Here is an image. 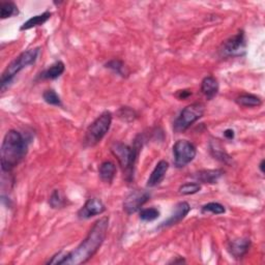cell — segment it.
Segmentation results:
<instances>
[{
  "instance_id": "d6986e66",
  "label": "cell",
  "mask_w": 265,
  "mask_h": 265,
  "mask_svg": "<svg viewBox=\"0 0 265 265\" xmlns=\"http://www.w3.org/2000/svg\"><path fill=\"white\" fill-rule=\"evenodd\" d=\"M235 102L237 103V105L245 108H255L261 106L262 104V100L258 96L252 95V93H243V95H240L236 98Z\"/></svg>"
},
{
  "instance_id": "603a6c76",
  "label": "cell",
  "mask_w": 265,
  "mask_h": 265,
  "mask_svg": "<svg viewBox=\"0 0 265 265\" xmlns=\"http://www.w3.org/2000/svg\"><path fill=\"white\" fill-rule=\"evenodd\" d=\"M67 198L59 190H54L50 196L49 204L52 208H62L67 205Z\"/></svg>"
},
{
  "instance_id": "f1b7e54d",
  "label": "cell",
  "mask_w": 265,
  "mask_h": 265,
  "mask_svg": "<svg viewBox=\"0 0 265 265\" xmlns=\"http://www.w3.org/2000/svg\"><path fill=\"white\" fill-rule=\"evenodd\" d=\"M68 254H69V252L60 251V252L56 253L54 256H52L51 259L49 261H47L46 264H55V265L66 264V261L68 259Z\"/></svg>"
},
{
  "instance_id": "8992f818",
  "label": "cell",
  "mask_w": 265,
  "mask_h": 265,
  "mask_svg": "<svg viewBox=\"0 0 265 265\" xmlns=\"http://www.w3.org/2000/svg\"><path fill=\"white\" fill-rule=\"evenodd\" d=\"M205 107L201 103L186 106L173 122V131L177 134L183 133L204 115Z\"/></svg>"
},
{
  "instance_id": "5bb4252c",
  "label": "cell",
  "mask_w": 265,
  "mask_h": 265,
  "mask_svg": "<svg viewBox=\"0 0 265 265\" xmlns=\"http://www.w3.org/2000/svg\"><path fill=\"white\" fill-rule=\"evenodd\" d=\"M219 89V82H217V80L212 76L205 77L201 82V91L208 101L213 100L217 96Z\"/></svg>"
},
{
  "instance_id": "7402d4cb",
  "label": "cell",
  "mask_w": 265,
  "mask_h": 265,
  "mask_svg": "<svg viewBox=\"0 0 265 265\" xmlns=\"http://www.w3.org/2000/svg\"><path fill=\"white\" fill-rule=\"evenodd\" d=\"M105 67L109 70H111L115 74L121 76V77H128V75H129V71H128L126 65L123 64V61H121L119 59H112L110 61H108L107 64L105 65Z\"/></svg>"
},
{
  "instance_id": "1f68e13d",
  "label": "cell",
  "mask_w": 265,
  "mask_h": 265,
  "mask_svg": "<svg viewBox=\"0 0 265 265\" xmlns=\"http://www.w3.org/2000/svg\"><path fill=\"white\" fill-rule=\"evenodd\" d=\"M182 263H185V260L182 257H178L177 259H175V260L170 262V264H182Z\"/></svg>"
},
{
  "instance_id": "f546056e",
  "label": "cell",
  "mask_w": 265,
  "mask_h": 265,
  "mask_svg": "<svg viewBox=\"0 0 265 265\" xmlns=\"http://www.w3.org/2000/svg\"><path fill=\"white\" fill-rule=\"evenodd\" d=\"M190 96H192V91L190 90H178V92L176 93V97L179 100H185V99H188Z\"/></svg>"
},
{
  "instance_id": "8fae6325",
  "label": "cell",
  "mask_w": 265,
  "mask_h": 265,
  "mask_svg": "<svg viewBox=\"0 0 265 265\" xmlns=\"http://www.w3.org/2000/svg\"><path fill=\"white\" fill-rule=\"evenodd\" d=\"M191 210V206L190 204L188 203V202L185 201H182V202H179V203H177L174 207V210L173 212L171 213V215L168 217V219L166 221H164L160 226L159 228H166V227H170V226H173V225H176L178 224L179 222H181L184 217L189 214Z\"/></svg>"
},
{
  "instance_id": "4dcf8cb0",
  "label": "cell",
  "mask_w": 265,
  "mask_h": 265,
  "mask_svg": "<svg viewBox=\"0 0 265 265\" xmlns=\"http://www.w3.org/2000/svg\"><path fill=\"white\" fill-rule=\"evenodd\" d=\"M224 137L228 140H233L235 137V134H234V131H233L232 129H228L224 132Z\"/></svg>"
},
{
  "instance_id": "484cf974",
  "label": "cell",
  "mask_w": 265,
  "mask_h": 265,
  "mask_svg": "<svg viewBox=\"0 0 265 265\" xmlns=\"http://www.w3.org/2000/svg\"><path fill=\"white\" fill-rule=\"evenodd\" d=\"M201 190V185L198 182H186L182 185L179 186L178 193L183 196H188V195H194L200 192Z\"/></svg>"
},
{
  "instance_id": "7a4b0ae2",
  "label": "cell",
  "mask_w": 265,
  "mask_h": 265,
  "mask_svg": "<svg viewBox=\"0 0 265 265\" xmlns=\"http://www.w3.org/2000/svg\"><path fill=\"white\" fill-rule=\"evenodd\" d=\"M28 151L27 139L18 131H9L2 145V168L4 172L10 173L26 157Z\"/></svg>"
},
{
  "instance_id": "4316f807",
  "label": "cell",
  "mask_w": 265,
  "mask_h": 265,
  "mask_svg": "<svg viewBox=\"0 0 265 265\" xmlns=\"http://www.w3.org/2000/svg\"><path fill=\"white\" fill-rule=\"evenodd\" d=\"M201 212L202 213L211 212L213 214H222L226 212V208L221 203H217V202H209V203L201 207Z\"/></svg>"
},
{
  "instance_id": "9a60e30c",
  "label": "cell",
  "mask_w": 265,
  "mask_h": 265,
  "mask_svg": "<svg viewBox=\"0 0 265 265\" xmlns=\"http://www.w3.org/2000/svg\"><path fill=\"white\" fill-rule=\"evenodd\" d=\"M66 71V66L62 61L58 60L48 69L45 70L39 75V79L41 80H55L59 78Z\"/></svg>"
},
{
  "instance_id": "9c48e42d",
  "label": "cell",
  "mask_w": 265,
  "mask_h": 265,
  "mask_svg": "<svg viewBox=\"0 0 265 265\" xmlns=\"http://www.w3.org/2000/svg\"><path fill=\"white\" fill-rule=\"evenodd\" d=\"M150 196V193L144 190L132 191L123 201V210L128 214H133L139 211L146 202H148Z\"/></svg>"
},
{
  "instance_id": "52a82bcc",
  "label": "cell",
  "mask_w": 265,
  "mask_h": 265,
  "mask_svg": "<svg viewBox=\"0 0 265 265\" xmlns=\"http://www.w3.org/2000/svg\"><path fill=\"white\" fill-rule=\"evenodd\" d=\"M246 41L243 30H239L236 35L226 40L219 49V54L223 58L239 57L245 54Z\"/></svg>"
},
{
  "instance_id": "7c38bea8",
  "label": "cell",
  "mask_w": 265,
  "mask_h": 265,
  "mask_svg": "<svg viewBox=\"0 0 265 265\" xmlns=\"http://www.w3.org/2000/svg\"><path fill=\"white\" fill-rule=\"evenodd\" d=\"M251 240L248 238H237L234 240H231L228 243L227 250L229 254L237 260L242 259L250 250L251 247Z\"/></svg>"
},
{
  "instance_id": "ac0fdd59",
  "label": "cell",
  "mask_w": 265,
  "mask_h": 265,
  "mask_svg": "<svg viewBox=\"0 0 265 265\" xmlns=\"http://www.w3.org/2000/svg\"><path fill=\"white\" fill-rule=\"evenodd\" d=\"M52 16V13L51 12H45L41 15H38V16H35V17L30 18L29 20H27L21 27H20V30L21 31H24V30H28V29H31L34 27H38V26H41L43 24H45L47 21H48Z\"/></svg>"
},
{
  "instance_id": "6da1fadb",
  "label": "cell",
  "mask_w": 265,
  "mask_h": 265,
  "mask_svg": "<svg viewBox=\"0 0 265 265\" xmlns=\"http://www.w3.org/2000/svg\"><path fill=\"white\" fill-rule=\"evenodd\" d=\"M108 228L109 217H101L100 220H98L93 224L83 241L78 245L74 251L69 252L66 264L79 265L88 262L98 253L100 247L104 243L108 233Z\"/></svg>"
},
{
  "instance_id": "d6a6232c",
  "label": "cell",
  "mask_w": 265,
  "mask_h": 265,
  "mask_svg": "<svg viewBox=\"0 0 265 265\" xmlns=\"http://www.w3.org/2000/svg\"><path fill=\"white\" fill-rule=\"evenodd\" d=\"M264 163H265V161L262 160L261 163H260V165H259V169L261 171V173H264Z\"/></svg>"
},
{
  "instance_id": "30bf717a",
  "label": "cell",
  "mask_w": 265,
  "mask_h": 265,
  "mask_svg": "<svg viewBox=\"0 0 265 265\" xmlns=\"http://www.w3.org/2000/svg\"><path fill=\"white\" fill-rule=\"evenodd\" d=\"M105 211H106V206L101 199L90 198L85 202V204L79 209L77 215L80 220H88L92 216H96V215L104 213Z\"/></svg>"
},
{
  "instance_id": "5b68a950",
  "label": "cell",
  "mask_w": 265,
  "mask_h": 265,
  "mask_svg": "<svg viewBox=\"0 0 265 265\" xmlns=\"http://www.w3.org/2000/svg\"><path fill=\"white\" fill-rule=\"evenodd\" d=\"M112 124V114L109 111L103 112L86 130L84 144L87 147L97 145L107 135Z\"/></svg>"
},
{
  "instance_id": "83f0119b",
  "label": "cell",
  "mask_w": 265,
  "mask_h": 265,
  "mask_svg": "<svg viewBox=\"0 0 265 265\" xmlns=\"http://www.w3.org/2000/svg\"><path fill=\"white\" fill-rule=\"evenodd\" d=\"M118 117L120 119H122L123 121H134L138 115L137 113L135 112V110H133L132 108L130 107H121L119 109V111H118Z\"/></svg>"
},
{
  "instance_id": "e0dca14e",
  "label": "cell",
  "mask_w": 265,
  "mask_h": 265,
  "mask_svg": "<svg viewBox=\"0 0 265 265\" xmlns=\"http://www.w3.org/2000/svg\"><path fill=\"white\" fill-rule=\"evenodd\" d=\"M115 174H116V166L114 163L110 161H106L101 164L99 168V175L104 182L111 183L115 177Z\"/></svg>"
},
{
  "instance_id": "d4e9b609",
  "label": "cell",
  "mask_w": 265,
  "mask_h": 265,
  "mask_svg": "<svg viewBox=\"0 0 265 265\" xmlns=\"http://www.w3.org/2000/svg\"><path fill=\"white\" fill-rule=\"evenodd\" d=\"M160 210L158 208L154 207H149V208H144L140 211V220L143 222H152L154 220H157L160 216Z\"/></svg>"
},
{
  "instance_id": "cb8c5ba5",
  "label": "cell",
  "mask_w": 265,
  "mask_h": 265,
  "mask_svg": "<svg viewBox=\"0 0 265 265\" xmlns=\"http://www.w3.org/2000/svg\"><path fill=\"white\" fill-rule=\"evenodd\" d=\"M43 99L47 104H49L51 106H56V107L62 106V102H61L60 97L57 95V92L53 89L46 90L43 93Z\"/></svg>"
},
{
  "instance_id": "4fadbf2b",
  "label": "cell",
  "mask_w": 265,
  "mask_h": 265,
  "mask_svg": "<svg viewBox=\"0 0 265 265\" xmlns=\"http://www.w3.org/2000/svg\"><path fill=\"white\" fill-rule=\"evenodd\" d=\"M168 169H169L168 162H166L164 160L160 161L157 164V166L154 167V169L151 172L149 178L147 179V183L146 184H147L148 188H153V186H157L158 184H160L164 180V178H165V176L167 174Z\"/></svg>"
},
{
  "instance_id": "44dd1931",
  "label": "cell",
  "mask_w": 265,
  "mask_h": 265,
  "mask_svg": "<svg viewBox=\"0 0 265 265\" xmlns=\"http://www.w3.org/2000/svg\"><path fill=\"white\" fill-rule=\"evenodd\" d=\"M19 14L18 7L11 2H3L0 4V18L3 20L14 17Z\"/></svg>"
},
{
  "instance_id": "2e32d148",
  "label": "cell",
  "mask_w": 265,
  "mask_h": 265,
  "mask_svg": "<svg viewBox=\"0 0 265 265\" xmlns=\"http://www.w3.org/2000/svg\"><path fill=\"white\" fill-rule=\"evenodd\" d=\"M223 170L215 169V170H201L194 174V177L203 183H215L220 177L223 175Z\"/></svg>"
},
{
  "instance_id": "277c9868",
  "label": "cell",
  "mask_w": 265,
  "mask_h": 265,
  "mask_svg": "<svg viewBox=\"0 0 265 265\" xmlns=\"http://www.w3.org/2000/svg\"><path fill=\"white\" fill-rule=\"evenodd\" d=\"M139 144L135 143L134 146H130L121 142H115L112 144L110 150L112 154L117 159L123 176L128 182H132L134 179L135 165L139 154Z\"/></svg>"
},
{
  "instance_id": "ba28073f",
  "label": "cell",
  "mask_w": 265,
  "mask_h": 265,
  "mask_svg": "<svg viewBox=\"0 0 265 265\" xmlns=\"http://www.w3.org/2000/svg\"><path fill=\"white\" fill-rule=\"evenodd\" d=\"M196 146L188 140H178L173 145V163L177 168H183L196 157Z\"/></svg>"
},
{
  "instance_id": "3957f363",
  "label": "cell",
  "mask_w": 265,
  "mask_h": 265,
  "mask_svg": "<svg viewBox=\"0 0 265 265\" xmlns=\"http://www.w3.org/2000/svg\"><path fill=\"white\" fill-rule=\"evenodd\" d=\"M40 54H41V48L40 47H37V48L29 49L21 53L17 58H15L7 67V69L2 75V79H0L2 91L5 92L6 89L9 88L11 83L14 81L15 77L17 76L22 70H24L28 66L35 65Z\"/></svg>"
},
{
  "instance_id": "ffe728a7",
  "label": "cell",
  "mask_w": 265,
  "mask_h": 265,
  "mask_svg": "<svg viewBox=\"0 0 265 265\" xmlns=\"http://www.w3.org/2000/svg\"><path fill=\"white\" fill-rule=\"evenodd\" d=\"M209 148H210V152L212 154V157L214 159L219 160L223 163H228V161L231 160L230 155L223 149L221 144L217 142V140H215V141H211L209 143Z\"/></svg>"
}]
</instances>
